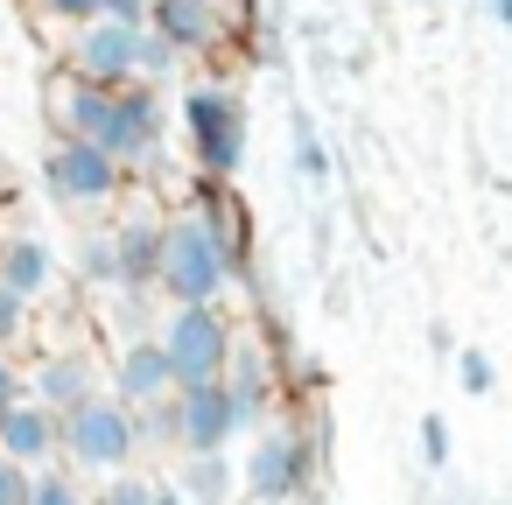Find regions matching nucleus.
<instances>
[{
    "instance_id": "obj_29",
    "label": "nucleus",
    "mask_w": 512,
    "mask_h": 505,
    "mask_svg": "<svg viewBox=\"0 0 512 505\" xmlns=\"http://www.w3.org/2000/svg\"><path fill=\"white\" fill-rule=\"evenodd\" d=\"M491 15H498V22H505V29H512V0H491Z\"/></svg>"
},
{
    "instance_id": "obj_28",
    "label": "nucleus",
    "mask_w": 512,
    "mask_h": 505,
    "mask_svg": "<svg viewBox=\"0 0 512 505\" xmlns=\"http://www.w3.org/2000/svg\"><path fill=\"white\" fill-rule=\"evenodd\" d=\"M148 505H183V498H176L169 484H155V491H148Z\"/></svg>"
},
{
    "instance_id": "obj_25",
    "label": "nucleus",
    "mask_w": 512,
    "mask_h": 505,
    "mask_svg": "<svg viewBox=\"0 0 512 505\" xmlns=\"http://www.w3.org/2000/svg\"><path fill=\"white\" fill-rule=\"evenodd\" d=\"M22 400H29V379L15 372V358H8V351H0V414H15Z\"/></svg>"
},
{
    "instance_id": "obj_19",
    "label": "nucleus",
    "mask_w": 512,
    "mask_h": 505,
    "mask_svg": "<svg viewBox=\"0 0 512 505\" xmlns=\"http://www.w3.org/2000/svg\"><path fill=\"white\" fill-rule=\"evenodd\" d=\"M288 134H295V169H302L309 183H323V176H330V155H323V141H316V127H309V120L295 113V127H288Z\"/></svg>"
},
{
    "instance_id": "obj_21",
    "label": "nucleus",
    "mask_w": 512,
    "mask_h": 505,
    "mask_svg": "<svg viewBox=\"0 0 512 505\" xmlns=\"http://www.w3.org/2000/svg\"><path fill=\"white\" fill-rule=\"evenodd\" d=\"M36 8H43L50 22H71V29H85V22H99V15H106V0H36Z\"/></svg>"
},
{
    "instance_id": "obj_4",
    "label": "nucleus",
    "mask_w": 512,
    "mask_h": 505,
    "mask_svg": "<svg viewBox=\"0 0 512 505\" xmlns=\"http://www.w3.org/2000/svg\"><path fill=\"white\" fill-rule=\"evenodd\" d=\"M134 449H141L134 414H127L113 393L85 400V407L64 414V428H57V456H71V470H92V477H127Z\"/></svg>"
},
{
    "instance_id": "obj_10",
    "label": "nucleus",
    "mask_w": 512,
    "mask_h": 505,
    "mask_svg": "<svg viewBox=\"0 0 512 505\" xmlns=\"http://www.w3.org/2000/svg\"><path fill=\"white\" fill-rule=\"evenodd\" d=\"M22 379H29V400H36V407H50L57 421L106 393V379H99L92 351H50V358H43L36 372H22Z\"/></svg>"
},
{
    "instance_id": "obj_11",
    "label": "nucleus",
    "mask_w": 512,
    "mask_h": 505,
    "mask_svg": "<svg viewBox=\"0 0 512 505\" xmlns=\"http://www.w3.org/2000/svg\"><path fill=\"white\" fill-rule=\"evenodd\" d=\"M43 106H50V127H57V141H106V120H113V92H99V85H85V78H71V71H57L50 85H43Z\"/></svg>"
},
{
    "instance_id": "obj_24",
    "label": "nucleus",
    "mask_w": 512,
    "mask_h": 505,
    "mask_svg": "<svg viewBox=\"0 0 512 505\" xmlns=\"http://www.w3.org/2000/svg\"><path fill=\"white\" fill-rule=\"evenodd\" d=\"M29 484H36V470H22V463L0 456V505H29Z\"/></svg>"
},
{
    "instance_id": "obj_16",
    "label": "nucleus",
    "mask_w": 512,
    "mask_h": 505,
    "mask_svg": "<svg viewBox=\"0 0 512 505\" xmlns=\"http://www.w3.org/2000/svg\"><path fill=\"white\" fill-rule=\"evenodd\" d=\"M50 281H57V260H50V246L36 232H15L8 246H0V288H15L22 302H36V295H50Z\"/></svg>"
},
{
    "instance_id": "obj_14",
    "label": "nucleus",
    "mask_w": 512,
    "mask_h": 505,
    "mask_svg": "<svg viewBox=\"0 0 512 505\" xmlns=\"http://www.w3.org/2000/svg\"><path fill=\"white\" fill-rule=\"evenodd\" d=\"M309 484V442L302 435H267L253 456H246V491L253 498H267V505H281V498H295Z\"/></svg>"
},
{
    "instance_id": "obj_8",
    "label": "nucleus",
    "mask_w": 512,
    "mask_h": 505,
    "mask_svg": "<svg viewBox=\"0 0 512 505\" xmlns=\"http://www.w3.org/2000/svg\"><path fill=\"white\" fill-rule=\"evenodd\" d=\"M162 127H169V113H162V99L148 92V85H127V92H113V120H106V155L120 162V169H141L155 148H162Z\"/></svg>"
},
{
    "instance_id": "obj_20",
    "label": "nucleus",
    "mask_w": 512,
    "mask_h": 505,
    "mask_svg": "<svg viewBox=\"0 0 512 505\" xmlns=\"http://www.w3.org/2000/svg\"><path fill=\"white\" fill-rule=\"evenodd\" d=\"M456 379H463V393H491L498 386V365L484 351H456Z\"/></svg>"
},
{
    "instance_id": "obj_15",
    "label": "nucleus",
    "mask_w": 512,
    "mask_h": 505,
    "mask_svg": "<svg viewBox=\"0 0 512 505\" xmlns=\"http://www.w3.org/2000/svg\"><path fill=\"white\" fill-rule=\"evenodd\" d=\"M57 414L50 407H36V400H22L15 414H0V456L8 463H22V470H50V456H57Z\"/></svg>"
},
{
    "instance_id": "obj_23",
    "label": "nucleus",
    "mask_w": 512,
    "mask_h": 505,
    "mask_svg": "<svg viewBox=\"0 0 512 505\" xmlns=\"http://www.w3.org/2000/svg\"><path fill=\"white\" fill-rule=\"evenodd\" d=\"M85 274H92V281H106V288H113V239H106V225H99V232H92V239H85Z\"/></svg>"
},
{
    "instance_id": "obj_12",
    "label": "nucleus",
    "mask_w": 512,
    "mask_h": 505,
    "mask_svg": "<svg viewBox=\"0 0 512 505\" xmlns=\"http://www.w3.org/2000/svg\"><path fill=\"white\" fill-rule=\"evenodd\" d=\"M106 393H113L127 414H141V407H162V400L176 393L162 344H155V337H127V344H120V358H113V386H106Z\"/></svg>"
},
{
    "instance_id": "obj_2",
    "label": "nucleus",
    "mask_w": 512,
    "mask_h": 505,
    "mask_svg": "<svg viewBox=\"0 0 512 505\" xmlns=\"http://www.w3.org/2000/svg\"><path fill=\"white\" fill-rule=\"evenodd\" d=\"M183 141L204 169V183H232L246 162V113L225 85H190L183 92Z\"/></svg>"
},
{
    "instance_id": "obj_17",
    "label": "nucleus",
    "mask_w": 512,
    "mask_h": 505,
    "mask_svg": "<svg viewBox=\"0 0 512 505\" xmlns=\"http://www.w3.org/2000/svg\"><path fill=\"white\" fill-rule=\"evenodd\" d=\"M169 491H176L183 505H225V491H232V463H225V456H183Z\"/></svg>"
},
{
    "instance_id": "obj_22",
    "label": "nucleus",
    "mask_w": 512,
    "mask_h": 505,
    "mask_svg": "<svg viewBox=\"0 0 512 505\" xmlns=\"http://www.w3.org/2000/svg\"><path fill=\"white\" fill-rule=\"evenodd\" d=\"M22 330H29V302H22L15 288H0V351H8Z\"/></svg>"
},
{
    "instance_id": "obj_30",
    "label": "nucleus",
    "mask_w": 512,
    "mask_h": 505,
    "mask_svg": "<svg viewBox=\"0 0 512 505\" xmlns=\"http://www.w3.org/2000/svg\"><path fill=\"white\" fill-rule=\"evenodd\" d=\"M204 8H225V0H204Z\"/></svg>"
},
{
    "instance_id": "obj_18",
    "label": "nucleus",
    "mask_w": 512,
    "mask_h": 505,
    "mask_svg": "<svg viewBox=\"0 0 512 505\" xmlns=\"http://www.w3.org/2000/svg\"><path fill=\"white\" fill-rule=\"evenodd\" d=\"M29 505H92V498H85L78 470H36V484H29Z\"/></svg>"
},
{
    "instance_id": "obj_26",
    "label": "nucleus",
    "mask_w": 512,
    "mask_h": 505,
    "mask_svg": "<svg viewBox=\"0 0 512 505\" xmlns=\"http://www.w3.org/2000/svg\"><path fill=\"white\" fill-rule=\"evenodd\" d=\"M421 456H428V463H442V456H449V421H442V414H428V421H421Z\"/></svg>"
},
{
    "instance_id": "obj_27",
    "label": "nucleus",
    "mask_w": 512,
    "mask_h": 505,
    "mask_svg": "<svg viewBox=\"0 0 512 505\" xmlns=\"http://www.w3.org/2000/svg\"><path fill=\"white\" fill-rule=\"evenodd\" d=\"M92 505H148V484H134V477H113Z\"/></svg>"
},
{
    "instance_id": "obj_1",
    "label": "nucleus",
    "mask_w": 512,
    "mask_h": 505,
    "mask_svg": "<svg viewBox=\"0 0 512 505\" xmlns=\"http://www.w3.org/2000/svg\"><path fill=\"white\" fill-rule=\"evenodd\" d=\"M246 253V232H232L225 211H169L162 218V253H155V288L169 295V309H218L232 260Z\"/></svg>"
},
{
    "instance_id": "obj_3",
    "label": "nucleus",
    "mask_w": 512,
    "mask_h": 505,
    "mask_svg": "<svg viewBox=\"0 0 512 505\" xmlns=\"http://www.w3.org/2000/svg\"><path fill=\"white\" fill-rule=\"evenodd\" d=\"M155 344H162V358H169V379H176V393L183 386H218L225 372H232V323L218 316V309H169L162 316V330H155Z\"/></svg>"
},
{
    "instance_id": "obj_9",
    "label": "nucleus",
    "mask_w": 512,
    "mask_h": 505,
    "mask_svg": "<svg viewBox=\"0 0 512 505\" xmlns=\"http://www.w3.org/2000/svg\"><path fill=\"white\" fill-rule=\"evenodd\" d=\"M106 239H113V288L120 295H148L155 288V253H162V218L148 204H134L127 218L106 225Z\"/></svg>"
},
{
    "instance_id": "obj_13",
    "label": "nucleus",
    "mask_w": 512,
    "mask_h": 505,
    "mask_svg": "<svg viewBox=\"0 0 512 505\" xmlns=\"http://www.w3.org/2000/svg\"><path fill=\"white\" fill-rule=\"evenodd\" d=\"M148 36L169 43L176 57H204L225 43V8H204V0H148Z\"/></svg>"
},
{
    "instance_id": "obj_7",
    "label": "nucleus",
    "mask_w": 512,
    "mask_h": 505,
    "mask_svg": "<svg viewBox=\"0 0 512 505\" xmlns=\"http://www.w3.org/2000/svg\"><path fill=\"white\" fill-rule=\"evenodd\" d=\"M141 36L148 29H120V22H85L71 29V78L99 85V92H127L141 71Z\"/></svg>"
},
{
    "instance_id": "obj_6",
    "label": "nucleus",
    "mask_w": 512,
    "mask_h": 505,
    "mask_svg": "<svg viewBox=\"0 0 512 505\" xmlns=\"http://www.w3.org/2000/svg\"><path fill=\"white\" fill-rule=\"evenodd\" d=\"M246 421H239V400L225 393V379L218 386H183V393H169V449L176 456H225V442L239 435Z\"/></svg>"
},
{
    "instance_id": "obj_5",
    "label": "nucleus",
    "mask_w": 512,
    "mask_h": 505,
    "mask_svg": "<svg viewBox=\"0 0 512 505\" xmlns=\"http://www.w3.org/2000/svg\"><path fill=\"white\" fill-rule=\"evenodd\" d=\"M43 190H50L64 211H106V204H120L127 169H120L106 148H92V141H50Z\"/></svg>"
}]
</instances>
